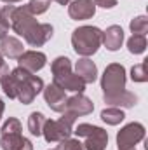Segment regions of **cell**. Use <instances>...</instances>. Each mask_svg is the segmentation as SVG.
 Wrapping results in <instances>:
<instances>
[{
	"mask_svg": "<svg viewBox=\"0 0 148 150\" xmlns=\"http://www.w3.org/2000/svg\"><path fill=\"white\" fill-rule=\"evenodd\" d=\"M11 30L25 38L30 47H42L54 35V28L49 23H38L37 16H33L26 5H14L11 16Z\"/></svg>",
	"mask_w": 148,
	"mask_h": 150,
	"instance_id": "6da1fadb",
	"label": "cell"
},
{
	"mask_svg": "<svg viewBox=\"0 0 148 150\" xmlns=\"http://www.w3.org/2000/svg\"><path fill=\"white\" fill-rule=\"evenodd\" d=\"M101 38H103V30H99L98 26L84 25L73 30L72 47L80 58H91L101 47Z\"/></svg>",
	"mask_w": 148,
	"mask_h": 150,
	"instance_id": "7a4b0ae2",
	"label": "cell"
},
{
	"mask_svg": "<svg viewBox=\"0 0 148 150\" xmlns=\"http://www.w3.org/2000/svg\"><path fill=\"white\" fill-rule=\"evenodd\" d=\"M75 120H77V115L70 112H63V115L58 120L47 119L42 129V136L45 138L47 143H59L72 136Z\"/></svg>",
	"mask_w": 148,
	"mask_h": 150,
	"instance_id": "3957f363",
	"label": "cell"
},
{
	"mask_svg": "<svg viewBox=\"0 0 148 150\" xmlns=\"http://www.w3.org/2000/svg\"><path fill=\"white\" fill-rule=\"evenodd\" d=\"M127 75L125 68L120 63H110L101 75V89H103V100L113 98L125 91Z\"/></svg>",
	"mask_w": 148,
	"mask_h": 150,
	"instance_id": "277c9868",
	"label": "cell"
},
{
	"mask_svg": "<svg viewBox=\"0 0 148 150\" xmlns=\"http://www.w3.org/2000/svg\"><path fill=\"white\" fill-rule=\"evenodd\" d=\"M73 133L77 134V138H85V143H84L85 150H106L108 133L103 127L82 122L73 129Z\"/></svg>",
	"mask_w": 148,
	"mask_h": 150,
	"instance_id": "5b68a950",
	"label": "cell"
},
{
	"mask_svg": "<svg viewBox=\"0 0 148 150\" xmlns=\"http://www.w3.org/2000/svg\"><path fill=\"white\" fill-rule=\"evenodd\" d=\"M145 126L140 122H129L117 133V147L118 150H132L140 142L145 140Z\"/></svg>",
	"mask_w": 148,
	"mask_h": 150,
	"instance_id": "8992f818",
	"label": "cell"
},
{
	"mask_svg": "<svg viewBox=\"0 0 148 150\" xmlns=\"http://www.w3.org/2000/svg\"><path fill=\"white\" fill-rule=\"evenodd\" d=\"M42 89H44V80L33 74H26V77L23 79V82L18 89L16 100L23 105H30V103H33L38 93H42Z\"/></svg>",
	"mask_w": 148,
	"mask_h": 150,
	"instance_id": "52a82bcc",
	"label": "cell"
},
{
	"mask_svg": "<svg viewBox=\"0 0 148 150\" xmlns=\"http://www.w3.org/2000/svg\"><path fill=\"white\" fill-rule=\"evenodd\" d=\"M44 93V100L47 103V107L52 110V112L63 113L65 108H66V91H63L61 87H58L56 84H49V86H44L42 89Z\"/></svg>",
	"mask_w": 148,
	"mask_h": 150,
	"instance_id": "ba28073f",
	"label": "cell"
},
{
	"mask_svg": "<svg viewBox=\"0 0 148 150\" xmlns=\"http://www.w3.org/2000/svg\"><path fill=\"white\" fill-rule=\"evenodd\" d=\"M47 65V56L44 52H40L37 49L32 51H25L19 58H18V67L30 72V74H37L44 67Z\"/></svg>",
	"mask_w": 148,
	"mask_h": 150,
	"instance_id": "9c48e42d",
	"label": "cell"
},
{
	"mask_svg": "<svg viewBox=\"0 0 148 150\" xmlns=\"http://www.w3.org/2000/svg\"><path fill=\"white\" fill-rule=\"evenodd\" d=\"M26 74H30V72H26V70H23V68L18 67V68L11 70L9 74L0 80L2 91H4V94H5L9 100H16V98H18V89H19L23 79L26 77Z\"/></svg>",
	"mask_w": 148,
	"mask_h": 150,
	"instance_id": "30bf717a",
	"label": "cell"
},
{
	"mask_svg": "<svg viewBox=\"0 0 148 150\" xmlns=\"http://www.w3.org/2000/svg\"><path fill=\"white\" fill-rule=\"evenodd\" d=\"M92 110H94V103L84 93H75L73 96H70L66 100L65 112H70V113H73V115H77V117L89 115V113H92Z\"/></svg>",
	"mask_w": 148,
	"mask_h": 150,
	"instance_id": "8fae6325",
	"label": "cell"
},
{
	"mask_svg": "<svg viewBox=\"0 0 148 150\" xmlns=\"http://www.w3.org/2000/svg\"><path fill=\"white\" fill-rule=\"evenodd\" d=\"M96 5L92 0H72L68 4V16L75 21H85L94 18Z\"/></svg>",
	"mask_w": 148,
	"mask_h": 150,
	"instance_id": "7c38bea8",
	"label": "cell"
},
{
	"mask_svg": "<svg viewBox=\"0 0 148 150\" xmlns=\"http://www.w3.org/2000/svg\"><path fill=\"white\" fill-rule=\"evenodd\" d=\"M0 149L2 150H33V143L28 138H25L21 133L0 134Z\"/></svg>",
	"mask_w": 148,
	"mask_h": 150,
	"instance_id": "4fadbf2b",
	"label": "cell"
},
{
	"mask_svg": "<svg viewBox=\"0 0 148 150\" xmlns=\"http://www.w3.org/2000/svg\"><path fill=\"white\" fill-rule=\"evenodd\" d=\"M101 44H103L108 51H111V52L118 51V49L122 47V44H124V30H122V26H118V25L108 26V28L103 32Z\"/></svg>",
	"mask_w": 148,
	"mask_h": 150,
	"instance_id": "5bb4252c",
	"label": "cell"
},
{
	"mask_svg": "<svg viewBox=\"0 0 148 150\" xmlns=\"http://www.w3.org/2000/svg\"><path fill=\"white\" fill-rule=\"evenodd\" d=\"M23 52H25V45H23V42L18 37L5 35V37L0 40V54H2L4 58L18 59Z\"/></svg>",
	"mask_w": 148,
	"mask_h": 150,
	"instance_id": "9a60e30c",
	"label": "cell"
},
{
	"mask_svg": "<svg viewBox=\"0 0 148 150\" xmlns=\"http://www.w3.org/2000/svg\"><path fill=\"white\" fill-rule=\"evenodd\" d=\"M75 74L78 75L85 84H92L98 79V67L91 58H80L75 63Z\"/></svg>",
	"mask_w": 148,
	"mask_h": 150,
	"instance_id": "2e32d148",
	"label": "cell"
},
{
	"mask_svg": "<svg viewBox=\"0 0 148 150\" xmlns=\"http://www.w3.org/2000/svg\"><path fill=\"white\" fill-rule=\"evenodd\" d=\"M52 84H56V86L61 87L63 91H72V93H84V91H85V82L75 74V72L65 75V77H61V79L52 80Z\"/></svg>",
	"mask_w": 148,
	"mask_h": 150,
	"instance_id": "e0dca14e",
	"label": "cell"
},
{
	"mask_svg": "<svg viewBox=\"0 0 148 150\" xmlns=\"http://www.w3.org/2000/svg\"><path fill=\"white\" fill-rule=\"evenodd\" d=\"M108 107H115V108H132L136 103H138V96L131 91H124L113 98H108V100H103Z\"/></svg>",
	"mask_w": 148,
	"mask_h": 150,
	"instance_id": "ac0fdd59",
	"label": "cell"
},
{
	"mask_svg": "<svg viewBox=\"0 0 148 150\" xmlns=\"http://www.w3.org/2000/svg\"><path fill=\"white\" fill-rule=\"evenodd\" d=\"M51 72H52V80L61 79L65 75L72 74V59L66 56H58L52 63H51Z\"/></svg>",
	"mask_w": 148,
	"mask_h": 150,
	"instance_id": "d6986e66",
	"label": "cell"
},
{
	"mask_svg": "<svg viewBox=\"0 0 148 150\" xmlns=\"http://www.w3.org/2000/svg\"><path fill=\"white\" fill-rule=\"evenodd\" d=\"M101 120L108 126H118L124 119H125V113L122 108H115V107H106L105 110H101Z\"/></svg>",
	"mask_w": 148,
	"mask_h": 150,
	"instance_id": "ffe728a7",
	"label": "cell"
},
{
	"mask_svg": "<svg viewBox=\"0 0 148 150\" xmlns=\"http://www.w3.org/2000/svg\"><path fill=\"white\" fill-rule=\"evenodd\" d=\"M45 120L47 119L42 112H32L30 117H28V131L33 136H42V129H44Z\"/></svg>",
	"mask_w": 148,
	"mask_h": 150,
	"instance_id": "44dd1931",
	"label": "cell"
},
{
	"mask_svg": "<svg viewBox=\"0 0 148 150\" xmlns=\"http://www.w3.org/2000/svg\"><path fill=\"white\" fill-rule=\"evenodd\" d=\"M127 49L131 54H143L147 51V37L145 35H132L127 38Z\"/></svg>",
	"mask_w": 148,
	"mask_h": 150,
	"instance_id": "7402d4cb",
	"label": "cell"
},
{
	"mask_svg": "<svg viewBox=\"0 0 148 150\" xmlns=\"http://www.w3.org/2000/svg\"><path fill=\"white\" fill-rule=\"evenodd\" d=\"M129 28H131L132 35H147V32H148V18L145 16V14L132 18L131 23H129Z\"/></svg>",
	"mask_w": 148,
	"mask_h": 150,
	"instance_id": "603a6c76",
	"label": "cell"
},
{
	"mask_svg": "<svg viewBox=\"0 0 148 150\" xmlns=\"http://www.w3.org/2000/svg\"><path fill=\"white\" fill-rule=\"evenodd\" d=\"M131 80L132 82H147L148 80V74H147V61L138 63L131 68Z\"/></svg>",
	"mask_w": 148,
	"mask_h": 150,
	"instance_id": "cb8c5ba5",
	"label": "cell"
},
{
	"mask_svg": "<svg viewBox=\"0 0 148 150\" xmlns=\"http://www.w3.org/2000/svg\"><path fill=\"white\" fill-rule=\"evenodd\" d=\"M51 2H52V0H30V2L26 4V7H28V11H30L33 16H40V14H44V12L49 9Z\"/></svg>",
	"mask_w": 148,
	"mask_h": 150,
	"instance_id": "d4e9b609",
	"label": "cell"
},
{
	"mask_svg": "<svg viewBox=\"0 0 148 150\" xmlns=\"http://www.w3.org/2000/svg\"><path fill=\"white\" fill-rule=\"evenodd\" d=\"M16 133H21V122L16 117H9L4 122V126L0 129V134H16Z\"/></svg>",
	"mask_w": 148,
	"mask_h": 150,
	"instance_id": "484cf974",
	"label": "cell"
},
{
	"mask_svg": "<svg viewBox=\"0 0 148 150\" xmlns=\"http://www.w3.org/2000/svg\"><path fill=\"white\" fill-rule=\"evenodd\" d=\"M58 150H85L84 149V143H80L78 138H66L63 142H59V147Z\"/></svg>",
	"mask_w": 148,
	"mask_h": 150,
	"instance_id": "4316f807",
	"label": "cell"
},
{
	"mask_svg": "<svg viewBox=\"0 0 148 150\" xmlns=\"http://www.w3.org/2000/svg\"><path fill=\"white\" fill-rule=\"evenodd\" d=\"M96 7H101V9H113L117 5V0H92Z\"/></svg>",
	"mask_w": 148,
	"mask_h": 150,
	"instance_id": "83f0119b",
	"label": "cell"
},
{
	"mask_svg": "<svg viewBox=\"0 0 148 150\" xmlns=\"http://www.w3.org/2000/svg\"><path fill=\"white\" fill-rule=\"evenodd\" d=\"M7 74H9V67H7V63H5L4 56L0 54V80H2V79H4Z\"/></svg>",
	"mask_w": 148,
	"mask_h": 150,
	"instance_id": "f1b7e54d",
	"label": "cell"
},
{
	"mask_svg": "<svg viewBox=\"0 0 148 150\" xmlns=\"http://www.w3.org/2000/svg\"><path fill=\"white\" fill-rule=\"evenodd\" d=\"M7 33H9V28H7V26H5V25L2 23V19H0V40L5 37Z\"/></svg>",
	"mask_w": 148,
	"mask_h": 150,
	"instance_id": "f546056e",
	"label": "cell"
},
{
	"mask_svg": "<svg viewBox=\"0 0 148 150\" xmlns=\"http://www.w3.org/2000/svg\"><path fill=\"white\" fill-rule=\"evenodd\" d=\"M4 110H5V103L0 100V120H2V115H4Z\"/></svg>",
	"mask_w": 148,
	"mask_h": 150,
	"instance_id": "4dcf8cb0",
	"label": "cell"
},
{
	"mask_svg": "<svg viewBox=\"0 0 148 150\" xmlns=\"http://www.w3.org/2000/svg\"><path fill=\"white\" fill-rule=\"evenodd\" d=\"M54 2H58L59 5H68V4H70L72 0H54Z\"/></svg>",
	"mask_w": 148,
	"mask_h": 150,
	"instance_id": "1f68e13d",
	"label": "cell"
},
{
	"mask_svg": "<svg viewBox=\"0 0 148 150\" xmlns=\"http://www.w3.org/2000/svg\"><path fill=\"white\" fill-rule=\"evenodd\" d=\"M0 2H4V4H18V2H23V0H0Z\"/></svg>",
	"mask_w": 148,
	"mask_h": 150,
	"instance_id": "d6a6232c",
	"label": "cell"
},
{
	"mask_svg": "<svg viewBox=\"0 0 148 150\" xmlns=\"http://www.w3.org/2000/svg\"><path fill=\"white\" fill-rule=\"evenodd\" d=\"M51 150H58V149H51Z\"/></svg>",
	"mask_w": 148,
	"mask_h": 150,
	"instance_id": "836d02e7",
	"label": "cell"
},
{
	"mask_svg": "<svg viewBox=\"0 0 148 150\" xmlns=\"http://www.w3.org/2000/svg\"><path fill=\"white\" fill-rule=\"evenodd\" d=\"M132 150H136V149H132Z\"/></svg>",
	"mask_w": 148,
	"mask_h": 150,
	"instance_id": "e575fe53",
	"label": "cell"
}]
</instances>
